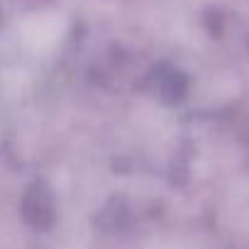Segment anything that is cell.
<instances>
[{"label":"cell","mask_w":249,"mask_h":249,"mask_svg":"<svg viewBox=\"0 0 249 249\" xmlns=\"http://www.w3.org/2000/svg\"><path fill=\"white\" fill-rule=\"evenodd\" d=\"M66 18L59 13H35L30 15L22 27H20V37L22 44L35 52V54H47L52 49L59 47V42L66 35Z\"/></svg>","instance_id":"obj_1"}]
</instances>
